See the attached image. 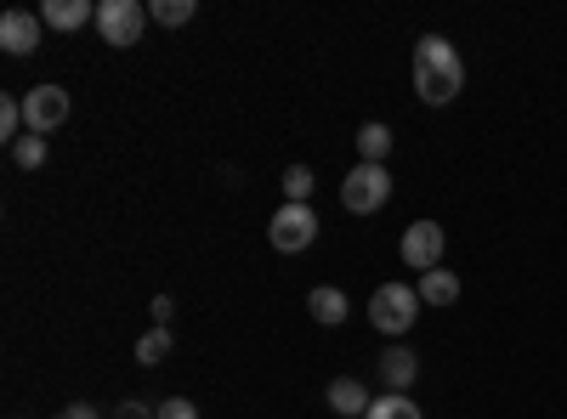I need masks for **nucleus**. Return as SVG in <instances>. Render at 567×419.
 Returning <instances> with one entry per match:
<instances>
[{"mask_svg":"<svg viewBox=\"0 0 567 419\" xmlns=\"http://www.w3.org/2000/svg\"><path fill=\"white\" fill-rule=\"evenodd\" d=\"M465 91V63L454 52V40L443 34H420L414 40V97L425 108H449Z\"/></svg>","mask_w":567,"mask_h":419,"instance_id":"1","label":"nucleus"},{"mask_svg":"<svg viewBox=\"0 0 567 419\" xmlns=\"http://www.w3.org/2000/svg\"><path fill=\"white\" fill-rule=\"evenodd\" d=\"M420 306H425V301H420L414 284H381V290L369 295V323H374L386 341H403L414 323H420Z\"/></svg>","mask_w":567,"mask_h":419,"instance_id":"2","label":"nucleus"},{"mask_svg":"<svg viewBox=\"0 0 567 419\" xmlns=\"http://www.w3.org/2000/svg\"><path fill=\"white\" fill-rule=\"evenodd\" d=\"M392 199V170L386 165H352L347 181H341V205L352 216H374V210H386Z\"/></svg>","mask_w":567,"mask_h":419,"instance_id":"3","label":"nucleus"},{"mask_svg":"<svg viewBox=\"0 0 567 419\" xmlns=\"http://www.w3.org/2000/svg\"><path fill=\"white\" fill-rule=\"evenodd\" d=\"M443 250H449V232H443L437 221H414V227H403L398 255H403L409 272H437V266H443Z\"/></svg>","mask_w":567,"mask_h":419,"instance_id":"4","label":"nucleus"},{"mask_svg":"<svg viewBox=\"0 0 567 419\" xmlns=\"http://www.w3.org/2000/svg\"><path fill=\"white\" fill-rule=\"evenodd\" d=\"M142 23H148L142 0H103L97 7V34H103V45H120V52L142 40Z\"/></svg>","mask_w":567,"mask_h":419,"instance_id":"5","label":"nucleus"},{"mask_svg":"<svg viewBox=\"0 0 567 419\" xmlns=\"http://www.w3.org/2000/svg\"><path fill=\"white\" fill-rule=\"evenodd\" d=\"M267 239H272V250H284V255L307 250V244L318 239V216H312V205H284V210H272Z\"/></svg>","mask_w":567,"mask_h":419,"instance_id":"6","label":"nucleus"},{"mask_svg":"<svg viewBox=\"0 0 567 419\" xmlns=\"http://www.w3.org/2000/svg\"><path fill=\"white\" fill-rule=\"evenodd\" d=\"M23 125H29V136H45V130L69 125V91L63 85H34L23 97Z\"/></svg>","mask_w":567,"mask_h":419,"instance_id":"7","label":"nucleus"},{"mask_svg":"<svg viewBox=\"0 0 567 419\" xmlns=\"http://www.w3.org/2000/svg\"><path fill=\"white\" fill-rule=\"evenodd\" d=\"M40 18L34 12H23V7H12L7 18H0V45H7L12 57H29V52H40Z\"/></svg>","mask_w":567,"mask_h":419,"instance_id":"8","label":"nucleus"},{"mask_svg":"<svg viewBox=\"0 0 567 419\" xmlns=\"http://www.w3.org/2000/svg\"><path fill=\"white\" fill-rule=\"evenodd\" d=\"M40 23L74 34V29H85V23H97V7H91V0H45V7H40Z\"/></svg>","mask_w":567,"mask_h":419,"instance_id":"9","label":"nucleus"},{"mask_svg":"<svg viewBox=\"0 0 567 419\" xmlns=\"http://www.w3.org/2000/svg\"><path fill=\"white\" fill-rule=\"evenodd\" d=\"M414 375H420V357H414L403 341H392V346L381 352V380H386V391H409Z\"/></svg>","mask_w":567,"mask_h":419,"instance_id":"10","label":"nucleus"},{"mask_svg":"<svg viewBox=\"0 0 567 419\" xmlns=\"http://www.w3.org/2000/svg\"><path fill=\"white\" fill-rule=\"evenodd\" d=\"M392 125H381V119H369L363 130H358V165H386L392 159Z\"/></svg>","mask_w":567,"mask_h":419,"instance_id":"11","label":"nucleus"},{"mask_svg":"<svg viewBox=\"0 0 567 419\" xmlns=\"http://www.w3.org/2000/svg\"><path fill=\"white\" fill-rule=\"evenodd\" d=\"M369 391H363V380H352V375H341V380H329V408L336 413H347V419H363L369 413Z\"/></svg>","mask_w":567,"mask_h":419,"instance_id":"12","label":"nucleus"},{"mask_svg":"<svg viewBox=\"0 0 567 419\" xmlns=\"http://www.w3.org/2000/svg\"><path fill=\"white\" fill-rule=\"evenodd\" d=\"M420 301L425 306H454L460 301V272H449V266H437V272H420Z\"/></svg>","mask_w":567,"mask_h":419,"instance_id":"13","label":"nucleus"},{"mask_svg":"<svg viewBox=\"0 0 567 419\" xmlns=\"http://www.w3.org/2000/svg\"><path fill=\"white\" fill-rule=\"evenodd\" d=\"M307 312L323 323V329H336V323H347V312H352V306H347V295H341L336 284H318V290L307 295Z\"/></svg>","mask_w":567,"mask_h":419,"instance_id":"14","label":"nucleus"},{"mask_svg":"<svg viewBox=\"0 0 567 419\" xmlns=\"http://www.w3.org/2000/svg\"><path fill=\"white\" fill-rule=\"evenodd\" d=\"M363 419H425L420 408H414V397L409 391H386V397H374L369 402V413Z\"/></svg>","mask_w":567,"mask_h":419,"instance_id":"15","label":"nucleus"},{"mask_svg":"<svg viewBox=\"0 0 567 419\" xmlns=\"http://www.w3.org/2000/svg\"><path fill=\"white\" fill-rule=\"evenodd\" d=\"M194 0H154V7H148V18L159 23V29H182V23H194Z\"/></svg>","mask_w":567,"mask_h":419,"instance_id":"16","label":"nucleus"},{"mask_svg":"<svg viewBox=\"0 0 567 419\" xmlns=\"http://www.w3.org/2000/svg\"><path fill=\"white\" fill-rule=\"evenodd\" d=\"M171 346H176V341H171V329H148V335L136 341V363H142V368H154V363H165V357H171Z\"/></svg>","mask_w":567,"mask_h":419,"instance_id":"17","label":"nucleus"},{"mask_svg":"<svg viewBox=\"0 0 567 419\" xmlns=\"http://www.w3.org/2000/svg\"><path fill=\"white\" fill-rule=\"evenodd\" d=\"M312 199V165H290L284 170V205H307Z\"/></svg>","mask_w":567,"mask_h":419,"instance_id":"18","label":"nucleus"},{"mask_svg":"<svg viewBox=\"0 0 567 419\" xmlns=\"http://www.w3.org/2000/svg\"><path fill=\"white\" fill-rule=\"evenodd\" d=\"M12 159H18V170H40L45 165V136H23L12 148Z\"/></svg>","mask_w":567,"mask_h":419,"instance_id":"19","label":"nucleus"},{"mask_svg":"<svg viewBox=\"0 0 567 419\" xmlns=\"http://www.w3.org/2000/svg\"><path fill=\"white\" fill-rule=\"evenodd\" d=\"M159 419H199V408L187 402V397H165L159 402Z\"/></svg>","mask_w":567,"mask_h":419,"instance_id":"20","label":"nucleus"},{"mask_svg":"<svg viewBox=\"0 0 567 419\" xmlns=\"http://www.w3.org/2000/svg\"><path fill=\"white\" fill-rule=\"evenodd\" d=\"M114 419H159V408H148V402H136V397H125V402L114 408Z\"/></svg>","mask_w":567,"mask_h":419,"instance_id":"21","label":"nucleus"},{"mask_svg":"<svg viewBox=\"0 0 567 419\" xmlns=\"http://www.w3.org/2000/svg\"><path fill=\"white\" fill-rule=\"evenodd\" d=\"M154 317H159V329H171V317H176V306H171V295H154Z\"/></svg>","mask_w":567,"mask_h":419,"instance_id":"22","label":"nucleus"},{"mask_svg":"<svg viewBox=\"0 0 567 419\" xmlns=\"http://www.w3.org/2000/svg\"><path fill=\"white\" fill-rule=\"evenodd\" d=\"M63 419H103V413L91 408V402H74V408H63Z\"/></svg>","mask_w":567,"mask_h":419,"instance_id":"23","label":"nucleus"},{"mask_svg":"<svg viewBox=\"0 0 567 419\" xmlns=\"http://www.w3.org/2000/svg\"><path fill=\"white\" fill-rule=\"evenodd\" d=\"M58 419H63V413H58Z\"/></svg>","mask_w":567,"mask_h":419,"instance_id":"24","label":"nucleus"}]
</instances>
